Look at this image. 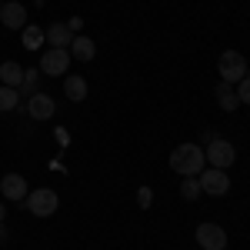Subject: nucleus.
Here are the masks:
<instances>
[{
    "mask_svg": "<svg viewBox=\"0 0 250 250\" xmlns=\"http://www.w3.org/2000/svg\"><path fill=\"white\" fill-rule=\"evenodd\" d=\"M207 167V157H204V147L200 144H177L170 150V170L180 173V177H197V173Z\"/></svg>",
    "mask_w": 250,
    "mask_h": 250,
    "instance_id": "nucleus-1",
    "label": "nucleus"
},
{
    "mask_svg": "<svg viewBox=\"0 0 250 250\" xmlns=\"http://www.w3.org/2000/svg\"><path fill=\"white\" fill-rule=\"evenodd\" d=\"M70 60H80V63H90V60L97 57V43L90 37H83V34H77V37L70 40Z\"/></svg>",
    "mask_w": 250,
    "mask_h": 250,
    "instance_id": "nucleus-11",
    "label": "nucleus"
},
{
    "mask_svg": "<svg viewBox=\"0 0 250 250\" xmlns=\"http://www.w3.org/2000/svg\"><path fill=\"white\" fill-rule=\"evenodd\" d=\"M67 27H70L74 34H80V27H83V20H80V17H70V20H67Z\"/></svg>",
    "mask_w": 250,
    "mask_h": 250,
    "instance_id": "nucleus-22",
    "label": "nucleus"
},
{
    "mask_svg": "<svg viewBox=\"0 0 250 250\" xmlns=\"http://www.w3.org/2000/svg\"><path fill=\"white\" fill-rule=\"evenodd\" d=\"M204 157H207V164H210V167L227 170L233 160H237V147H233L230 140H224V137H213L210 144H207V150H204Z\"/></svg>",
    "mask_w": 250,
    "mask_h": 250,
    "instance_id": "nucleus-4",
    "label": "nucleus"
},
{
    "mask_svg": "<svg viewBox=\"0 0 250 250\" xmlns=\"http://www.w3.org/2000/svg\"><path fill=\"white\" fill-rule=\"evenodd\" d=\"M0 23H3L7 30H23V27H27V7L17 3V0H7V3L0 7Z\"/></svg>",
    "mask_w": 250,
    "mask_h": 250,
    "instance_id": "nucleus-8",
    "label": "nucleus"
},
{
    "mask_svg": "<svg viewBox=\"0 0 250 250\" xmlns=\"http://www.w3.org/2000/svg\"><path fill=\"white\" fill-rule=\"evenodd\" d=\"M63 94H67V100H74V104L87 100V80L80 77V74H67L63 77Z\"/></svg>",
    "mask_w": 250,
    "mask_h": 250,
    "instance_id": "nucleus-14",
    "label": "nucleus"
},
{
    "mask_svg": "<svg viewBox=\"0 0 250 250\" xmlns=\"http://www.w3.org/2000/svg\"><path fill=\"white\" fill-rule=\"evenodd\" d=\"M17 94L20 97H34L37 94V70H27V74H23V83L17 87Z\"/></svg>",
    "mask_w": 250,
    "mask_h": 250,
    "instance_id": "nucleus-19",
    "label": "nucleus"
},
{
    "mask_svg": "<svg viewBox=\"0 0 250 250\" xmlns=\"http://www.w3.org/2000/svg\"><path fill=\"white\" fill-rule=\"evenodd\" d=\"M193 237H197V244L204 250H224L227 247V233H224L220 224H200V227L193 230Z\"/></svg>",
    "mask_w": 250,
    "mask_h": 250,
    "instance_id": "nucleus-7",
    "label": "nucleus"
},
{
    "mask_svg": "<svg viewBox=\"0 0 250 250\" xmlns=\"http://www.w3.org/2000/svg\"><path fill=\"white\" fill-rule=\"evenodd\" d=\"M3 240H7V227L0 224V244H3Z\"/></svg>",
    "mask_w": 250,
    "mask_h": 250,
    "instance_id": "nucleus-23",
    "label": "nucleus"
},
{
    "mask_svg": "<svg viewBox=\"0 0 250 250\" xmlns=\"http://www.w3.org/2000/svg\"><path fill=\"white\" fill-rule=\"evenodd\" d=\"M137 207H140V210H150V207H154V190H150V187H140V190H137Z\"/></svg>",
    "mask_w": 250,
    "mask_h": 250,
    "instance_id": "nucleus-20",
    "label": "nucleus"
},
{
    "mask_svg": "<svg viewBox=\"0 0 250 250\" xmlns=\"http://www.w3.org/2000/svg\"><path fill=\"white\" fill-rule=\"evenodd\" d=\"M23 74H27V70L20 67L17 60H3V63H0V83H3V87H14V90H17L20 83H23Z\"/></svg>",
    "mask_w": 250,
    "mask_h": 250,
    "instance_id": "nucleus-12",
    "label": "nucleus"
},
{
    "mask_svg": "<svg viewBox=\"0 0 250 250\" xmlns=\"http://www.w3.org/2000/svg\"><path fill=\"white\" fill-rule=\"evenodd\" d=\"M43 37H47L50 47H70V40L77 37V34H74L67 23H50V27L43 30Z\"/></svg>",
    "mask_w": 250,
    "mask_h": 250,
    "instance_id": "nucleus-13",
    "label": "nucleus"
},
{
    "mask_svg": "<svg viewBox=\"0 0 250 250\" xmlns=\"http://www.w3.org/2000/svg\"><path fill=\"white\" fill-rule=\"evenodd\" d=\"M0 193H3L7 200H23V197H27V177H23V173H7V177L0 180Z\"/></svg>",
    "mask_w": 250,
    "mask_h": 250,
    "instance_id": "nucleus-10",
    "label": "nucleus"
},
{
    "mask_svg": "<svg viewBox=\"0 0 250 250\" xmlns=\"http://www.w3.org/2000/svg\"><path fill=\"white\" fill-rule=\"evenodd\" d=\"M180 197H184V200H197V197H200V180H197V177H184V180H180Z\"/></svg>",
    "mask_w": 250,
    "mask_h": 250,
    "instance_id": "nucleus-18",
    "label": "nucleus"
},
{
    "mask_svg": "<svg viewBox=\"0 0 250 250\" xmlns=\"http://www.w3.org/2000/svg\"><path fill=\"white\" fill-rule=\"evenodd\" d=\"M43 30H40V27H34V23H27V27H23V47H27V50H37L40 43H43Z\"/></svg>",
    "mask_w": 250,
    "mask_h": 250,
    "instance_id": "nucleus-16",
    "label": "nucleus"
},
{
    "mask_svg": "<svg viewBox=\"0 0 250 250\" xmlns=\"http://www.w3.org/2000/svg\"><path fill=\"white\" fill-rule=\"evenodd\" d=\"M20 107V94L14 87H3L0 83V110H17Z\"/></svg>",
    "mask_w": 250,
    "mask_h": 250,
    "instance_id": "nucleus-17",
    "label": "nucleus"
},
{
    "mask_svg": "<svg viewBox=\"0 0 250 250\" xmlns=\"http://www.w3.org/2000/svg\"><path fill=\"white\" fill-rule=\"evenodd\" d=\"M217 104H220V110H224V114H233V110L240 107L233 83H227V80H220V83H217Z\"/></svg>",
    "mask_w": 250,
    "mask_h": 250,
    "instance_id": "nucleus-15",
    "label": "nucleus"
},
{
    "mask_svg": "<svg viewBox=\"0 0 250 250\" xmlns=\"http://www.w3.org/2000/svg\"><path fill=\"white\" fill-rule=\"evenodd\" d=\"M197 180H200V193H207V197H224V193L230 190L227 170H217V167H204V170L197 173Z\"/></svg>",
    "mask_w": 250,
    "mask_h": 250,
    "instance_id": "nucleus-6",
    "label": "nucleus"
},
{
    "mask_svg": "<svg viewBox=\"0 0 250 250\" xmlns=\"http://www.w3.org/2000/svg\"><path fill=\"white\" fill-rule=\"evenodd\" d=\"M237 100H240V104H250V74L237 83Z\"/></svg>",
    "mask_w": 250,
    "mask_h": 250,
    "instance_id": "nucleus-21",
    "label": "nucleus"
},
{
    "mask_svg": "<svg viewBox=\"0 0 250 250\" xmlns=\"http://www.w3.org/2000/svg\"><path fill=\"white\" fill-rule=\"evenodd\" d=\"M224 250H227V247H224Z\"/></svg>",
    "mask_w": 250,
    "mask_h": 250,
    "instance_id": "nucleus-25",
    "label": "nucleus"
},
{
    "mask_svg": "<svg viewBox=\"0 0 250 250\" xmlns=\"http://www.w3.org/2000/svg\"><path fill=\"white\" fill-rule=\"evenodd\" d=\"M217 74H220V80H227V83H240V80L247 77V57L240 50H224L217 57Z\"/></svg>",
    "mask_w": 250,
    "mask_h": 250,
    "instance_id": "nucleus-2",
    "label": "nucleus"
},
{
    "mask_svg": "<svg viewBox=\"0 0 250 250\" xmlns=\"http://www.w3.org/2000/svg\"><path fill=\"white\" fill-rule=\"evenodd\" d=\"M23 204H27V210L34 213V217H54L60 207V197L50 187H37V190H30L23 197Z\"/></svg>",
    "mask_w": 250,
    "mask_h": 250,
    "instance_id": "nucleus-3",
    "label": "nucleus"
},
{
    "mask_svg": "<svg viewBox=\"0 0 250 250\" xmlns=\"http://www.w3.org/2000/svg\"><path fill=\"white\" fill-rule=\"evenodd\" d=\"M70 67V50L67 47H47L40 54V74L43 77H60Z\"/></svg>",
    "mask_w": 250,
    "mask_h": 250,
    "instance_id": "nucleus-5",
    "label": "nucleus"
},
{
    "mask_svg": "<svg viewBox=\"0 0 250 250\" xmlns=\"http://www.w3.org/2000/svg\"><path fill=\"white\" fill-rule=\"evenodd\" d=\"M27 114L34 120H50L57 114V104H54L50 94H34V97H27Z\"/></svg>",
    "mask_w": 250,
    "mask_h": 250,
    "instance_id": "nucleus-9",
    "label": "nucleus"
},
{
    "mask_svg": "<svg viewBox=\"0 0 250 250\" xmlns=\"http://www.w3.org/2000/svg\"><path fill=\"white\" fill-rule=\"evenodd\" d=\"M3 217H7V207H0V224H3Z\"/></svg>",
    "mask_w": 250,
    "mask_h": 250,
    "instance_id": "nucleus-24",
    "label": "nucleus"
}]
</instances>
